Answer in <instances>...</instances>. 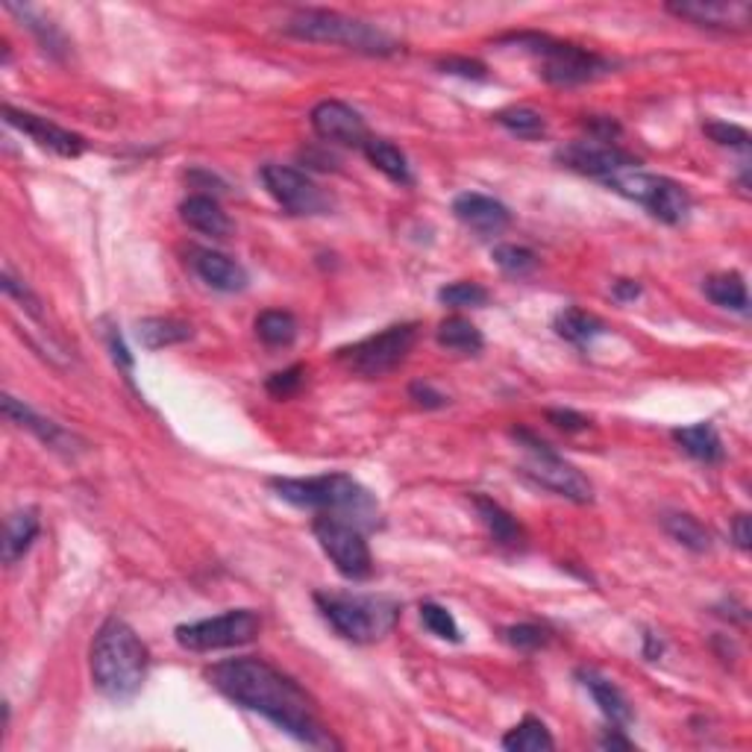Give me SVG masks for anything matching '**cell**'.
Listing matches in <instances>:
<instances>
[{
	"mask_svg": "<svg viewBox=\"0 0 752 752\" xmlns=\"http://www.w3.org/2000/svg\"><path fill=\"white\" fill-rule=\"evenodd\" d=\"M209 685L248 712H256L306 747H336L317 709L291 676L265 659H227L206 670Z\"/></svg>",
	"mask_w": 752,
	"mask_h": 752,
	"instance_id": "1",
	"label": "cell"
},
{
	"mask_svg": "<svg viewBox=\"0 0 752 752\" xmlns=\"http://www.w3.org/2000/svg\"><path fill=\"white\" fill-rule=\"evenodd\" d=\"M150 653L141 638L118 617L100 626L91 643V682L103 697L127 703L148 679Z\"/></svg>",
	"mask_w": 752,
	"mask_h": 752,
	"instance_id": "2",
	"label": "cell"
},
{
	"mask_svg": "<svg viewBox=\"0 0 752 752\" xmlns=\"http://www.w3.org/2000/svg\"><path fill=\"white\" fill-rule=\"evenodd\" d=\"M271 491L286 500V503L298 505V509H312L317 515H336L344 517L359 529L379 524V503L376 497L367 491L362 482L347 474H324L306 476V479H271L267 482Z\"/></svg>",
	"mask_w": 752,
	"mask_h": 752,
	"instance_id": "3",
	"label": "cell"
},
{
	"mask_svg": "<svg viewBox=\"0 0 752 752\" xmlns=\"http://www.w3.org/2000/svg\"><path fill=\"white\" fill-rule=\"evenodd\" d=\"M283 30L300 41H317V45H338V48L356 50L367 57H391L397 53V39L386 30H379L371 21L350 18L333 10H300L286 21Z\"/></svg>",
	"mask_w": 752,
	"mask_h": 752,
	"instance_id": "4",
	"label": "cell"
},
{
	"mask_svg": "<svg viewBox=\"0 0 752 752\" xmlns=\"http://www.w3.org/2000/svg\"><path fill=\"white\" fill-rule=\"evenodd\" d=\"M315 603L333 629L353 643H374L386 638L397 624L400 605L386 597L315 594Z\"/></svg>",
	"mask_w": 752,
	"mask_h": 752,
	"instance_id": "5",
	"label": "cell"
},
{
	"mask_svg": "<svg viewBox=\"0 0 752 752\" xmlns=\"http://www.w3.org/2000/svg\"><path fill=\"white\" fill-rule=\"evenodd\" d=\"M503 41H512L517 48L541 57V77L553 86H582L612 71V62L597 57L594 50L579 48L571 41H555L541 33H512Z\"/></svg>",
	"mask_w": 752,
	"mask_h": 752,
	"instance_id": "6",
	"label": "cell"
},
{
	"mask_svg": "<svg viewBox=\"0 0 752 752\" xmlns=\"http://www.w3.org/2000/svg\"><path fill=\"white\" fill-rule=\"evenodd\" d=\"M605 186L617 191L621 198L635 200L653 218H659L662 224H670V227L685 224L688 215H691V195L676 179L662 177V174H647L641 168H632L612 177Z\"/></svg>",
	"mask_w": 752,
	"mask_h": 752,
	"instance_id": "7",
	"label": "cell"
},
{
	"mask_svg": "<svg viewBox=\"0 0 752 752\" xmlns=\"http://www.w3.org/2000/svg\"><path fill=\"white\" fill-rule=\"evenodd\" d=\"M512 436L517 438V444L524 447L526 455H529L526 459V476H532L538 486L564 497V500H571V503H591L594 500V488L585 479L582 471L571 465V462H564L544 438L532 436L529 429H515Z\"/></svg>",
	"mask_w": 752,
	"mask_h": 752,
	"instance_id": "8",
	"label": "cell"
},
{
	"mask_svg": "<svg viewBox=\"0 0 752 752\" xmlns=\"http://www.w3.org/2000/svg\"><path fill=\"white\" fill-rule=\"evenodd\" d=\"M312 532H315L324 555L336 564V571L344 579L365 582L374 576V555H371V547H367L365 535L356 524L336 515H315Z\"/></svg>",
	"mask_w": 752,
	"mask_h": 752,
	"instance_id": "9",
	"label": "cell"
},
{
	"mask_svg": "<svg viewBox=\"0 0 752 752\" xmlns=\"http://www.w3.org/2000/svg\"><path fill=\"white\" fill-rule=\"evenodd\" d=\"M417 341V324H394L376 336H367L362 341L338 350V359L344 362L353 374L376 379V376L391 374L394 367L406 362L412 347Z\"/></svg>",
	"mask_w": 752,
	"mask_h": 752,
	"instance_id": "10",
	"label": "cell"
},
{
	"mask_svg": "<svg viewBox=\"0 0 752 752\" xmlns=\"http://www.w3.org/2000/svg\"><path fill=\"white\" fill-rule=\"evenodd\" d=\"M262 621L256 612L250 609H233L218 617H206V621H195V624L177 626V643L188 653H215V650H233V647H245L259 635Z\"/></svg>",
	"mask_w": 752,
	"mask_h": 752,
	"instance_id": "11",
	"label": "cell"
},
{
	"mask_svg": "<svg viewBox=\"0 0 752 752\" xmlns=\"http://www.w3.org/2000/svg\"><path fill=\"white\" fill-rule=\"evenodd\" d=\"M259 179L267 188V195L277 200L288 215L312 218V215H327L333 209V198L327 191L317 186L315 179L306 177L303 171L291 168V165H274L271 162V165L259 171Z\"/></svg>",
	"mask_w": 752,
	"mask_h": 752,
	"instance_id": "12",
	"label": "cell"
},
{
	"mask_svg": "<svg viewBox=\"0 0 752 752\" xmlns=\"http://www.w3.org/2000/svg\"><path fill=\"white\" fill-rule=\"evenodd\" d=\"M555 159L562 162L564 168L576 171V174H582V177L600 179V183H609V179L617 177V174H624V171H632L641 165L632 153H626V150H621L617 145H603V141L594 139L571 141V145L555 150Z\"/></svg>",
	"mask_w": 752,
	"mask_h": 752,
	"instance_id": "13",
	"label": "cell"
},
{
	"mask_svg": "<svg viewBox=\"0 0 752 752\" xmlns=\"http://www.w3.org/2000/svg\"><path fill=\"white\" fill-rule=\"evenodd\" d=\"M3 121L15 127L24 136H30L39 148L57 153V156L77 159L83 150H86V139L71 133V129L53 124V121L41 118V115H33V112L15 110V106H3Z\"/></svg>",
	"mask_w": 752,
	"mask_h": 752,
	"instance_id": "14",
	"label": "cell"
},
{
	"mask_svg": "<svg viewBox=\"0 0 752 752\" xmlns=\"http://www.w3.org/2000/svg\"><path fill=\"white\" fill-rule=\"evenodd\" d=\"M312 129L324 141L344 148H365V141L371 139L365 118L341 100H321L312 110Z\"/></svg>",
	"mask_w": 752,
	"mask_h": 752,
	"instance_id": "15",
	"label": "cell"
},
{
	"mask_svg": "<svg viewBox=\"0 0 752 752\" xmlns=\"http://www.w3.org/2000/svg\"><path fill=\"white\" fill-rule=\"evenodd\" d=\"M667 12L709 30H747L750 27V3L743 0H688V3H667Z\"/></svg>",
	"mask_w": 752,
	"mask_h": 752,
	"instance_id": "16",
	"label": "cell"
},
{
	"mask_svg": "<svg viewBox=\"0 0 752 752\" xmlns=\"http://www.w3.org/2000/svg\"><path fill=\"white\" fill-rule=\"evenodd\" d=\"M453 215L479 236H500L512 224V212L505 203L476 191H465L453 200Z\"/></svg>",
	"mask_w": 752,
	"mask_h": 752,
	"instance_id": "17",
	"label": "cell"
},
{
	"mask_svg": "<svg viewBox=\"0 0 752 752\" xmlns=\"http://www.w3.org/2000/svg\"><path fill=\"white\" fill-rule=\"evenodd\" d=\"M3 415H7V421H12L15 426H21V429H27V433H33V436L39 438L41 444L53 447V450H62V453H74L77 450V436L74 433H68V429H62L57 421H50V417L39 415L36 409H30L27 403H21V400H15L12 394L3 397Z\"/></svg>",
	"mask_w": 752,
	"mask_h": 752,
	"instance_id": "18",
	"label": "cell"
},
{
	"mask_svg": "<svg viewBox=\"0 0 752 752\" xmlns=\"http://www.w3.org/2000/svg\"><path fill=\"white\" fill-rule=\"evenodd\" d=\"M191 267L215 291L236 294V291L248 288V271L238 265L236 259H229L227 253H218V250H195L191 253Z\"/></svg>",
	"mask_w": 752,
	"mask_h": 752,
	"instance_id": "19",
	"label": "cell"
},
{
	"mask_svg": "<svg viewBox=\"0 0 752 752\" xmlns=\"http://www.w3.org/2000/svg\"><path fill=\"white\" fill-rule=\"evenodd\" d=\"M576 676H579V682H582L585 691L594 697V703L600 705V712L612 720V726H629V723L635 720L632 703L626 700V693L621 691L612 679H605V676L597 674V670H585V667Z\"/></svg>",
	"mask_w": 752,
	"mask_h": 752,
	"instance_id": "20",
	"label": "cell"
},
{
	"mask_svg": "<svg viewBox=\"0 0 752 752\" xmlns=\"http://www.w3.org/2000/svg\"><path fill=\"white\" fill-rule=\"evenodd\" d=\"M179 218L209 238H227L233 233V221L227 218V212L221 209L218 200L206 198V195H191V198L183 200Z\"/></svg>",
	"mask_w": 752,
	"mask_h": 752,
	"instance_id": "21",
	"label": "cell"
},
{
	"mask_svg": "<svg viewBox=\"0 0 752 752\" xmlns=\"http://www.w3.org/2000/svg\"><path fill=\"white\" fill-rule=\"evenodd\" d=\"M41 521L36 509H18L7 517L3 526V564H18L24 555L30 553L33 541L39 538Z\"/></svg>",
	"mask_w": 752,
	"mask_h": 752,
	"instance_id": "22",
	"label": "cell"
},
{
	"mask_svg": "<svg viewBox=\"0 0 752 752\" xmlns=\"http://www.w3.org/2000/svg\"><path fill=\"white\" fill-rule=\"evenodd\" d=\"M474 505L479 512V521L486 524L488 535L494 538L500 547H521L524 544V526L517 524L512 512H505L503 505L494 503L491 497L474 494Z\"/></svg>",
	"mask_w": 752,
	"mask_h": 752,
	"instance_id": "23",
	"label": "cell"
},
{
	"mask_svg": "<svg viewBox=\"0 0 752 752\" xmlns=\"http://www.w3.org/2000/svg\"><path fill=\"white\" fill-rule=\"evenodd\" d=\"M674 441L697 462H705V465L723 462V441L712 424L679 426V429H674Z\"/></svg>",
	"mask_w": 752,
	"mask_h": 752,
	"instance_id": "24",
	"label": "cell"
},
{
	"mask_svg": "<svg viewBox=\"0 0 752 752\" xmlns=\"http://www.w3.org/2000/svg\"><path fill=\"white\" fill-rule=\"evenodd\" d=\"M362 150H365L367 162H371L376 171H383L391 183H397V186H412V183H415L412 168H409L406 153L397 148V145H391L388 139H367Z\"/></svg>",
	"mask_w": 752,
	"mask_h": 752,
	"instance_id": "25",
	"label": "cell"
},
{
	"mask_svg": "<svg viewBox=\"0 0 752 752\" xmlns=\"http://www.w3.org/2000/svg\"><path fill=\"white\" fill-rule=\"evenodd\" d=\"M136 336H139L141 347L162 350V347L191 341L195 329L186 321H177V317H145V321H139V327H136Z\"/></svg>",
	"mask_w": 752,
	"mask_h": 752,
	"instance_id": "26",
	"label": "cell"
},
{
	"mask_svg": "<svg viewBox=\"0 0 752 752\" xmlns=\"http://www.w3.org/2000/svg\"><path fill=\"white\" fill-rule=\"evenodd\" d=\"M553 329H555V336L564 338V341H571V344L576 347H588L594 338L609 333V327H605L600 317L588 315V312H582V309H564V312H559L553 321Z\"/></svg>",
	"mask_w": 752,
	"mask_h": 752,
	"instance_id": "27",
	"label": "cell"
},
{
	"mask_svg": "<svg viewBox=\"0 0 752 752\" xmlns=\"http://www.w3.org/2000/svg\"><path fill=\"white\" fill-rule=\"evenodd\" d=\"M703 291L714 306L732 309L741 315L750 312V294H747V283H743L741 274H714V277L705 279Z\"/></svg>",
	"mask_w": 752,
	"mask_h": 752,
	"instance_id": "28",
	"label": "cell"
},
{
	"mask_svg": "<svg viewBox=\"0 0 752 752\" xmlns=\"http://www.w3.org/2000/svg\"><path fill=\"white\" fill-rule=\"evenodd\" d=\"M436 341L444 347V350L467 353V356H474V353H479V350L486 347L482 333H479L471 321H465V317H447V321H441L436 329Z\"/></svg>",
	"mask_w": 752,
	"mask_h": 752,
	"instance_id": "29",
	"label": "cell"
},
{
	"mask_svg": "<svg viewBox=\"0 0 752 752\" xmlns=\"http://www.w3.org/2000/svg\"><path fill=\"white\" fill-rule=\"evenodd\" d=\"M664 532L670 535L674 541H679L682 547H688L691 553H709L712 550V535L700 521L688 512H670L664 515Z\"/></svg>",
	"mask_w": 752,
	"mask_h": 752,
	"instance_id": "30",
	"label": "cell"
},
{
	"mask_svg": "<svg viewBox=\"0 0 752 752\" xmlns=\"http://www.w3.org/2000/svg\"><path fill=\"white\" fill-rule=\"evenodd\" d=\"M553 735L544 726V720H538V717H524L503 738V750L509 752H547L553 750Z\"/></svg>",
	"mask_w": 752,
	"mask_h": 752,
	"instance_id": "31",
	"label": "cell"
},
{
	"mask_svg": "<svg viewBox=\"0 0 752 752\" xmlns=\"http://www.w3.org/2000/svg\"><path fill=\"white\" fill-rule=\"evenodd\" d=\"M256 336L267 347H288L298 338V317L283 309H267L256 317Z\"/></svg>",
	"mask_w": 752,
	"mask_h": 752,
	"instance_id": "32",
	"label": "cell"
},
{
	"mask_svg": "<svg viewBox=\"0 0 752 752\" xmlns=\"http://www.w3.org/2000/svg\"><path fill=\"white\" fill-rule=\"evenodd\" d=\"M494 121L503 129H509L517 139H541L547 133V121L541 112L529 110V106H512V110L497 112Z\"/></svg>",
	"mask_w": 752,
	"mask_h": 752,
	"instance_id": "33",
	"label": "cell"
},
{
	"mask_svg": "<svg viewBox=\"0 0 752 752\" xmlns=\"http://www.w3.org/2000/svg\"><path fill=\"white\" fill-rule=\"evenodd\" d=\"M491 259L497 262V267H503L505 274H512V277H526V274H532L535 267H538L535 250L521 248V245H497L491 250Z\"/></svg>",
	"mask_w": 752,
	"mask_h": 752,
	"instance_id": "34",
	"label": "cell"
},
{
	"mask_svg": "<svg viewBox=\"0 0 752 752\" xmlns=\"http://www.w3.org/2000/svg\"><path fill=\"white\" fill-rule=\"evenodd\" d=\"M421 624L429 629V632L441 638V641H462V629L455 624V617L450 614V609L438 603H424L421 605Z\"/></svg>",
	"mask_w": 752,
	"mask_h": 752,
	"instance_id": "35",
	"label": "cell"
},
{
	"mask_svg": "<svg viewBox=\"0 0 752 752\" xmlns=\"http://www.w3.org/2000/svg\"><path fill=\"white\" fill-rule=\"evenodd\" d=\"M438 300L453 309H476L488 303V288L479 283H450L438 291Z\"/></svg>",
	"mask_w": 752,
	"mask_h": 752,
	"instance_id": "36",
	"label": "cell"
},
{
	"mask_svg": "<svg viewBox=\"0 0 752 752\" xmlns=\"http://www.w3.org/2000/svg\"><path fill=\"white\" fill-rule=\"evenodd\" d=\"M503 638H505V643H512L515 650L532 653V650H541V647H547V641H550V632H547L544 626L515 624V626H505Z\"/></svg>",
	"mask_w": 752,
	"mask_h": 752,
	"instance_id": "37",
	"label": "cell"
},
{
	"mask_svg": "<svg viewBox=\"0 0 752 752\" xmlns=\"http://www.w3.org/2000/svg\"><path fill=\"white\" fill-rule=\"evenodd\" d=\"M306 383V367L303 365H291L286 371H277V374L267 376V394L277 397V400H286V397H294Z\"/></svg>",
	"mask_w": 752,
	"mask_h": 752,
	"instance_id": "38",
	"label": "cell"
},
{
	"mask_svg": "<svg viewBox=\"0 0 752 752\" xmlns=\"http://www.w3.org/2000/svg\"><path fill=\"white\" fill-rule=\"evenodd\" d=\"M705 136L712 141H717L720 148H735V150H750L752 139L750 133L738 124H726V121H709L705 124Z\"/></svg>",
	"mask_w": 752,
	"mask_h": 752,
	"instance_id": "39",
	"label": "cell"
},
{
	"mask_svg": "<svg viewBox=\"0 0 752 752\" xmlns=\"http://www.w3.org/2000/svg\"><path fill=\"white\" fill-rule=\"evenodd\" d=\"M0 283H3V291H7V294H10L12 300H18L21 309H24L27 315L41 317V303H39V298H36V294H33L30 288L24 286L21 279L12 277L10 271H3V277H0Z\"/></svg>",
	"mask_w": 752,
	"mask_h": 752,
	"instance_id": "40",
	"label": "cell"
},
{
	"mask_svg": "<svg viewBox=\"0 0 752 752\" xmlns=\"http://www.w3.org/2000/svg\"><path fill=\"white\" fill-rule=\"evenodd\" d=\"M582 127L588 129V139L603 141V145H614V139L624 133L621 124L614 118H609V115H588V118L582 121Z\"/></svg>",
	"mask_w": 752,
	"mask_h": 752,
	"instance_id": "41",
	"label": "cell"
},
{
	"mask_svg": "<svg viewBox=\"0 0 752 752\" xmlns=\"http://www.w3.org/2000/svg\"><path fill=\"white\" fill-rule=\"evenodd\" d=\"M438 68L444 74H453V77H465V79H486L488 68L482 62L476 60H465V57H450V60L438 62Z\"/></svg>",
	"mask_w": 752,
	"mask_h": 752,
	"instance_id": "42",
	"label": "cell"
},
{
	"mask_svg": "<svg viewBox=\"0 0 752 752\" xmlns=\"http://www.w3.org/2000/svg\"><path fill=\"white\" fill-rule=\"evenodd\" d=\"M409 397L415 400L417 406H424V409H444L450 400H447V394H441L436 386H429V383H412L409 386Z\"/></svg>",
	"mask_w": 752,
	"mask_h": 752,
	"instance_id": "43",
	"label": "cell"
},
{
	"mask_svg": "<svg viewBox=\"0 0 752 752\" xmlns=\"http://www.w3.org/2000/svg\"><path fill=\"white\" fill-rule=\"evenodd\" d=\"M547 421L553 426H559V429H564V433H582V429L591 426V421L585 415H579V412H574V409H550V412H547Z\"/></svg>",
	"mask_w": 752,
	"mask_h": 752,
	"instance_id": "44",
	"label": "cell"
},
{
	"mask_svg": "<svg viewBox=\"0 0 752 752\" xmlns=\"http://www.w3.org/2000/svg\"><path fill=\"white\" fill-rule=\"evenodd\" d=\"M106 344H110L112 362H115V365H118L121 371H124V376H127V379H129V376H133V365H136V362H133V353H129L127 344H124V338H121V333L115 327H112L110 333H106Z\"/></svg>",
	"mask_w": 752,
	"mask_h": 752,
	"instance_id": "45",
	"label": "cell"
},
{
	"mask_svg": "<svg viewBox=\"0 0 752 752\" xmlns=\"http://www.w3.org/2000/svg\"><path fill=\"white\" fill-rule=\"evenodd\" d=\"M732 538L735 544L741 547V550H750L752 544V532H750V515H738L732 521Z\"/></svg>",
	"mask_w": 752,
	"mask_h": 752,
	"instance_id": "46",
	"label": "cell"
},
{
	"mask_svg": "<svg viewBox=\"0 0 752 752\" xmlns=\"http://www.w3.org/2000/svg\"><path fill=\"white\" fill-rule=\"evenodd\" d=\"M612 294H614V300L629 303V300L641 298V286H638L635 279H617V283L612 286Z\"/></svg>",
	"mask_w": 752,
	"mask_h": 752,
	"instance_id": "47",
	"label": "cell"
},
{
	"mask_svg": "<svg viewBox=\"0 0 752 752\" xmlns=\"http://www.w3.org/2000/svg\"><path fill=\"white\" fill-rule=\"evenodd\" d=\"M600 747H603V750H632V741L624 738V735H621V726H617V729H609V735L600 738Z\"/></svg>",
	"mask_w": 752,
	"mask_h": 752,
	"instance_id": "48",
	"label": "cell"
},
{
	"mask_svg": "<svg viewBox=\"0 0 752 752\" xmlns=\"http://www.w3.org/2000/svg\"><path fill=\"white\" fill-rule=\"evenodd\" d=\"M662 650H664V647H662V641H659V638H655L653 632H647V635H643V655H647V659H650V662H655V659H659V655H662Z\"/></svg>",
	"mask_w": 752,
	"mask_h": 752,
	"instance_id": "49",
	"label": "cell"
}]
</instances>
